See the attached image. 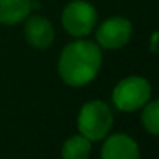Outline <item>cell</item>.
Returning a JSON list of instances; mask_svg holds the SVG:
<instances>
[{
	"instance_id": "1",
	"label": "cell",
	"mask_w": 159,
	"mask_h": 159,
	"mask_svg": "<svg viewBox=\"0 0 159 159\" xmlns=\"http://www.w3.org/2000/svg\"><path fill=\"white\" fill-rule=\"evenodd\" d=\"M102 54L98 45L79 40L66 45L59 59V73L65 84L82 87L91 82L101 68Z\"/></svg>"
},
{
	"instance_id": "2",
	"label": "cell",
	"mask_w": 159,
	"mask_h": 159,
	"mask_svg": "<svg viewBox=\"0 0 159 159\" xmlns=\"http://www.w3.org/2000/svg\"><path fill=\"white\" fill-rule=\"evenodd\" d=\"M113 124V114L107 104L101 101H91L82 107L77 119V127L82 136L90 141H99L105 138Z\"/></svg>"
},
{
	"instance_id": "3",
	"label": "cell",
	"mask_w": 159,
	"mask_h": 159,
	"mask_svg": "<svg viewBox=\"0 0 159 159\" xmlns=\"http://www.w3.org/2000/svg\"><path fill=\"white\" fill-rule=\"evenodd\" d=\"M150 98V85L144 77L131 76L120 80L113 91V102L119 110L133 111L144 105Z\"/></svg>"
},
{
	"instance_id": "4",
	"label": "cell",
	"mask_w": 159,
	"mask_h": 159,
	"mask_svg": "<svg viewBox=\"0 0 159 159\" xmlns=\"http://www.w3.org/2000/svg\"><path fill=\"white\" fill-rule=\"evenodd\" d=\"M96 19H98V14L93 5L84 0L71 2L70 5L65 6L62 12L63 28L66 30L68 34L76 36V37L90 34L96 25Z\"/></svg>"
},
{
	"instance_id": "5",
	"label": "cell",
	"mask_w": 159,
	"mask_h": 159,
	"mask_svg": "<svg viewBox=\"0 0 159 159\" xmlns=\"http://www.w3.org/2000/svg\"><path fill=\"white\" fill-rule=\"evenodd\" d=\"M130 37H131V23L124 17H111L105 20L96 33L98 42L108 50H116L127 45Z\"/></svg>"
},
{
	"instance_id": "6",
	"label": "cell",
	"mask_w": 159,
	"mask_h": 159,
	"mask_svg": "<svg viewBox=\"0 0 159 159\" xmlns=\"http://www.w3.org/2000/svg\"><path fill=\"white\" fill-rule=\"evenodd\" d=\"M102 159H139L138 144L127 134H114L102 147Z\"/></svg>"
},
{
	"instance_id": "7",
	"label": "cell",
	"mask_w": 159,
	"mask_h": 159,
	"mask_svg": "<svg viewBox=\"0 0 159 159\" xmlns=\"http://www.w3.org/2000/svg\"><path fill=\"white\" fill-rule=\"evenodd\" d=\"M25 37H26L28 43L33 45L34 48L45 50L54 40L53 25L47 19L34 16V17L28 19V22L25 25Z\"/></svg>"
},
{
	"instance_id": "8",
	"label": "cell",
	"mask_w": 159,
	"mask_h": 159,
	"mask_svg": "<svg viewBox=\"0 0 159 159\" xmlns=\"http://www.w3.org/2000/svg\"><path fill=\"white\" fill-rule=\"evenodd\" d=\"M31 0H0V23L14 25L28 17Z\"/></svg>"
},
{
	"instance_id": "9",
	"label": "cell",
	"mask_w": 159,
	"mask_h": 159,
	"mask_svg": "<svg viewBox=\"0 0 159 159\" xmlns=\"http://www.w3.org/2000/svg\"><path fill=\"white\" fill-rule=\"evenodd\" d=\"M91 152L90 139L85 136H73L65 141L62 147V158L63 159H88Z\"/></svg>"
},
{
	"instance_id": "10",
	"label": "cell",
	"mask_w": 159,
	"mask_h": 159,
	"mask_svg": "<svg viewBox=\"0 0 159 159\" xmlns=\"http://www.w3.org/2000/svg\"><path fill=\"white\" fill-rule=\"evenodd\" d=\"M142 124L152 134H159V101H155L144 108Z\"/></svg>"
}]
</instances>
